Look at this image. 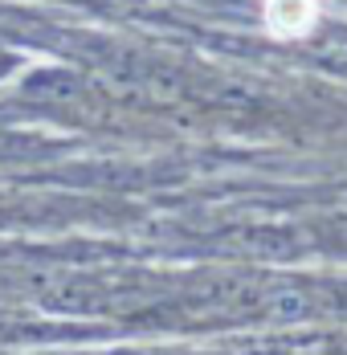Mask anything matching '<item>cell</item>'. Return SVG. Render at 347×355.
Segmentation results:
<instances>
[{
  "mask_svg": "<svg viewBox=\"0 0 347 355\" xmlns=\"http://www.w3.org/2000/svg\"><path fill=\"white\" fill-rule=\"evenodd\" d=\"M323 0H262V21L266 33L278 41H298L319 25Z\"/></svg>",
  "mask_w": 347,
  "mask_h": 355,
  "instance_id": "cell-1",
  "label": "cell"
}]
</instances>
